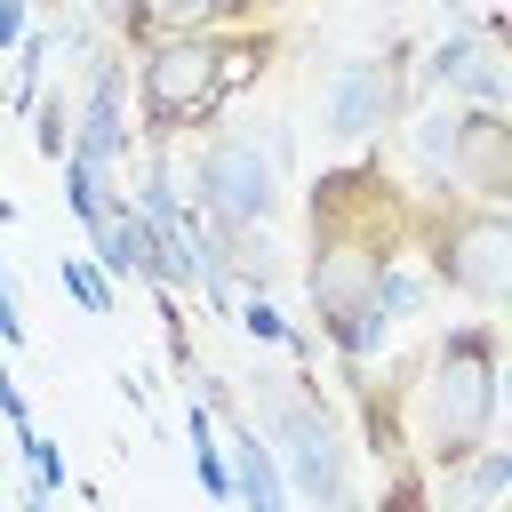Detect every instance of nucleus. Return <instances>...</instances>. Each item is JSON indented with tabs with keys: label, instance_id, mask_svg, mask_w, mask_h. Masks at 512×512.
<instances>
[{
	"label": "nucleus",
	"instance_id": "aec40b11",
	"mask_svg": "<svg viewBox=\"0 0 512 512\" xmlns=\"http://www.w3.org/2000/svg\"><path fill=\"white\" fill-rule=\"evenodd\" d=\"M0 224H16V200H8V192H0Z\"/></svg>",
	"mask_w": 512,
	"mask_h": 512
},
{
	"label": "nucleus",
	"instance_id": "20e7f679",
	"mask_svg": "<svg viewBox=\"0 0 512 512\" xmlns=\"http://www.w3.org/2000/svg\"><path fill=\"white\" fill-rule=\"evenodd\" d=\"M216 112H224V96H216V32L136 48V144L176 152V136L208 128Z\"/></svg>",
	"mask_w": 512,
	"mask_h": 512
},
{
	"label": "nucleus",
	"instance_id": "f257e3e1",
	"mask_svg": "<svg viewBox=\"0 0 512 512\" xmlns=\"http://www.w3.org/2000/svg\"><path fill=\"white\" fill-rule=\"evenodd\" d=\"M496 360H504L496 320H456V328L432 336L416 384H400L408 416H416V448H424L432 472L488 448V432H496Z\"/></svg>",
	"mask_w": 512,
	"mask_h": 512
},
{
	"label": "nucleus",
	"instance_id": "9b49d317",
	"mask_svg": "<svg viewBox=\"0 0 512 512\" xmlns=\"http://www.w3.org/2000/svg\"><path fill=\"white\" fill-rule=\"evenodd\" d=\"M272 56H280L272 32H256V24H224V32H216V96H224V104L248 96V88L272 72Z\"/></svg>",
	"mask_w": 512,
	"mask_h": 512
},
{
	"label": "nucleus",
	"instance_id": "f03ea898",
	"mask_svg": "<svg viewBox=\"0 0 512 512\" xmlns=\"http://www.w3.org/2000/svg\"><path fill=\"white\" fill-rule=\"evenodd\" d=\"M264 392V448L280 464V480L312 504V512H352V440L336 432L328 400L312 376H256Z\"/></svg>",
	"mask_w": 512,
	"mask_h": 512
},
{
	"label": "nucleus",
	"instance_id": "b1692460",
	"mask_svg": "<svg viewBox=\"0 0 512 512\" xmlns=\"http://www.w3.org/2000/svg\"><path fill=\"white\" fill-rule=\"evenodd\" d=\"M248 16H256V0H248Z\"/></svg>",
	"mask_w": 512,
	"mask_h": 512
},
{
	"label": "nucleus",
	"instance_id": "2eb2a0df",
	"mask_svg": "<svg viewBox=\"0 0 512 512\" xmlns=\"http://www.w3.org/2000/svg\"><path fill=\"white\" fill-rule=\"evenodd\" d=\"M232 328H240L248 344H288V336H296V328L280 320V304H272V296H240V320H232Z\"/></svg>",
	"mask_w": 512,
	"mask_h": 512
},
{
	"label": "nucleus",
	"instance_id": "f3484780",
	"mask_svg": "<svg viewBox=\"0 0 512 512\" xmlns=\"http://www.w3.org/2000/svg\"><path fill=\"white\" fill-rule=\"evenodd\" d=\"M32 32V0H0V48H24Z\"/></svg>",
	"mask_w": 512,
	"mask_h": 512
},
{
	"label": "nucleus",
	"instance_id": "4468645a",
	"mask_svg": "<svg viewBox=\"0 0 512 512\" xmlns=\"http://www.w3.org/2000/svg\"><path fill=\"white\" fill-rule=\"evenodd\" d=\"M16 456H24V472H32V488H40V496H64V488H72L64 448H56L48 432H24V440H16Z\"/></svg>",
	"mask_w": 512,
	"mask_h": 512
},
{
	"label": "nucleus",
	"instance_id": "393cba45",
	"mask_svg": "<svg viewBox=\"0 0 512 512\" xmlns=\"http://www.w3.org/2000/svg\"><path fill=\"white\" fill-rule=\"evenodd\" d=\"M0 512H8V504H0Z\"/></svg>",
	"mask_w": 512,
	"mask_h": 512
},
{
	"label": "nucleus",
	"instance_id": "1a4fd4ad",
	"mask_svg": "<svg viewBox=\"0 0 512 512\" xmlns=\"http://www.w3.org/2000/svg\"><path fill=\"white\" fill-rule=\"evenodd\" d=\"M224 24H248V0H136V16H128V48L192 40V32H224Z\"/></svg>",
	"mask_w": 512,
	"mask_h": 512
},
{
	"label": "nucleus",
	"instance_id": "5701e85b",
	"mask_svg": "<svg viewBox=\"0 0 512 512\" xmlns=\"http://www.w3.org/2000/svg\"><path fill=\"white\" fill-rule=\"evenodd\" d=\"M384 8H408V0H384Z\"/></svg>",
	"mask_w": 512,
	"mask_h": 512
},
{
	"label": "nucleus",
	"instance_id": "39448f33",
	"mask_svg": "<svg viewBox=\"0 0 512 512\" xmlns=\"http://www.w3.org/2000/svg\"><path fill=\"white\" fill-rule=\"evenodd\" d=\"M424 256H432L424 280L480 312H496L512 296V224L488 200H448L440 216H424Z\"/></svg>",
	"mask_w": 512,
	"mask_h": 512
},
{
	"label": "nucleus",
	"instance_id": "6ab92c4d",
	"mask_svg": "<svg viewBox=\"0 0 512 512\" xmlns=\"http://www.w3.org/2000/svg\"><path fill=\"white\" fill-rule=\"evenodd\" d=\"M8 512H56V496H40V488H24V496H16Z\"/></svg>",
	"mask_w": 512,
	"mask_h": 512
},
{
	"label": "nucleus",
	"instance_id": "412c9836",
	"mask_svg": "<svg viewBox=\"0 0 512 512\" xmlns=\"http://www.w3.org/2000/svg\"><path fill=\"white\" fill-rule=\"evenodd\" d=\"M32 8H48V16H56V8H64V0H32Z\"/></svg>",
	"mask_w": 512,
	"mask_h": 512
},
{
	"label": "nucleus",
	"instance_id": "a211bd4d",
	"mask_svg": "<svg viewBox=\"0 0 512 512\" xmlns=\"http://www.w3.org/2000/svg\"><path fill=\"white\" fill-rule=\"evenodd\" d=\"M88 16H96V32L128 40V16H136V0H88Z\"/></svg>",
	"mask_w": 512,
	"mask_h": 512
},
{
	"label": "nucleus",
	"instance_id": "f8f14e48",
	"mask_svg": "<svg viewBox=\"0 0 512 512\" xmlns=\"http://www.w3.org/2000/svg\"><path fill=\"white\" fill-rule=\"evenodd\" d=\"M56 288H64L88 320H112V304H120V288L96 272V256H88V248H80V256H56Z\"/></svg>",
	"mask_w": 512,
	"mask_h": 512
},
{
	"label": "nucleus",
	"instance_id": "dca6fc26",
	"mask_svg": "<svg viewBox=\"0 0 512 512\" xmlns=\"http://www.w3.org/2000/svg\"><path fill=\"white\" fill-rule=\"evenodd\" d=\"M32 336V320H24V296H16V272H0V352H16Z\"/></svg>",
	"mask_w": 512,
	"mask_h": 512
},
{
	"label": "nucleus",
	"instance_id": "9d476101",
	"mask_svg": "<svg viewBox=\"0 0 512 512\" xmlns=\"http://www.w3.org/2000/svg\"><path fill=\"white\" fill-rule=\"evenodd\" d=\"M504 488H512V456L488 440V448H472L464 464H448L440 488H424V504H432V512H496Z\"/></svg>",
	"mask_w": 512,
	"mask_h": 512
},
{
	"label": "nucleus",
	"instance_id": "7ed1b4c3",
	"mask_svg": "<svg viewBox=\"0 0 512 512\" xmlns=\"http://www.w3.org/2000/svg\"><path fill=\"white\" fill-rule=\"evenodd\" d=\"M280 160H288V136H280V128H272L264 144L240 136V128L200 136L192 176H184L192 216H200L208 232H264V224L288 208V192H280Z\"/></svg>",
	"mask_w": 512,
	"mask_h": 512
},
{
	"label": "nucleus",
	"instance_id": "423d86ee",
	"mask_svg": "<svg viewBox=\"0 0 512 512\" xmlns=\"http://www.w3.org/2000/svg\"><path fill=\"white\" fill-rule=\"evenodd\" d=\"M408 48H392V56H344V64H328V88H320V136L328 144H368V136H384L400 112H408Z\"/></svg>",
	"mask_w": 512,
	"mask_h": 512
},
{
	"label": "nucleus",
	"instance_id": "4be33fe9",
	"mask_svg": "<svg viewBox=\"0 0 512 512\" xmlns=\"http://www.w3.org/2000/svg\"><path fill=\"white\" fill-rule=\"evenodd\" d=\"M264 8H280V0H256V16H264Z\"/></svg>",
	"mask_w": 512,
	"mask_h": 512
},
{
	"label": "nucleus",
	"instance_id": "ddd939ff",
	"mask_svg": "<svg viewBox=\"0 0 512 512\" xmlns=\"http://www.w3.org/2000/svg\"><path fill=\"white\" fill-rule=\"evenodd\" d=\"M32 152L48 168L72 152V104H64V88H40V104H32Z\"/></svg>",
	"mask_w": 512,
	"mask_h": 512
},
{
	"label": "nucleus",
	"instance_id": "0eeeda50",
	"mask_svg": "<svg viewBox=\"0 0 512 512\" xmlns=\"http://www.w3.org/2000/svg\"><path fill=\"white\" fill-rule=\"evenodd\" d=\"M72 160H88L96 176H128L136 168V120H128V64L104 48L88 64V96L72 112Z\"/></svg>",
	"mask_w": 512,
	"mask_h": 512
},
{
	"label": "nucleus",
	"instance_id": "6e6552de",
	"mask_svg": "<svg viewBox=\"0 0 512 512\" xmlns=\"http://www.w3.org/2000/svg\"><path fill=\"white\" fill-rule=\"evenodd\" d=\"M448 192H464V200H488V208H504V192H512V128H504V112H456V152H448Z\"/></svg>",
	"mask_w": 512,
	"mask_h": 512
}]
</instances>
